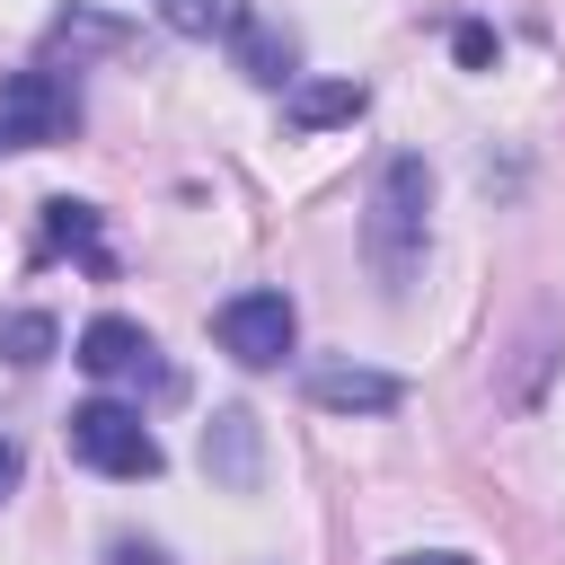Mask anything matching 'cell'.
<instances>
[{"label":"cell","instance_id":"obj_16","mask_svg":"<svg viewBox=\"0 0 565 565\" xmlns=\"http://www.w3.org/2000/svg\"><path fill=\"white\" fill-rule=\"evenodd\" d=\"M9 486H18V450L0 441V494H9Z\"/></svg>","mask_w":565,"mask_h":565},{"label":"cell","instance_id":"obj_13","mask_svg":"<svg viewBox=\"0 0 565 565\" xmlns=\"http://www.w3.org/2000/svg\"><path fill=\"white\" fill-rule=\"evenodd\" d=\"M459 62L486 71V62H494V35H486V26H459Z\"/></svg>","mask_w":565,"mask_h":565},{"label":"cell","instance_id":"obj_5","mask_svg":"<svg viewBox=\"0 0 565 565\" xmlns=\"http://www.w3.org/2000/svg\"><path fill=\"white\" fill-rule=\"evenodd\" d=\"M79 371L88 380H150V388H168V362H159L150 327H132V318H88L79 327Z\"/></svg>","mask_w":565,"mask_h":565},{"label":"cell","instance_id":"obj_7","mask_svg":"<svg viewBox=\"0 0 565 565\" xmlns=\"http://www.w3.org/2000/svg\"><path fill=\"white\" fill-rule=\"evenodd\" d=\"M203 468H212L221 486H238V494L265 477V441H256V415H247V406H221V415H212V433H203Z\"/></svg>","mask_w":565,"mask_h":565},{"label":"cell","instance_id":"obj_4","mask_svg":"<svg viewBox=\"0 0 565 565\" xmlns=\"http://www.w3.org/2000/svg\"><path fill=\"white\" fill-rule=\"evenodd\" d=\"M79 124V97L53 71H9L0 79V150H44Z\"/></svg>","mask_w":565,"mask_h":565},{"label":"cell","instance_id":"obj_10","mask_svg":"<svg viewBox=\"0 0 565 565\" xmlns=\"http://www.w3.org/2000/svg\"><path fill=\"white\" fill-rule=\"evenodd\" d=\"M159 18L194 44H238L256 26V0H159Z\"/></svg>","mask_w":565,"mask_h":565},{"label":"cell","instance_id":"obj_1","mask_svg":"<svg viewBox=\"0 0 565 565\" xmlns=\"http://www.w3.org/2000/svg\"><path fill=\"white\" fill-rule=\"evenodd\" d=\"M424 212H433L424 159H388L380 185H371V212H362V256H371V274H380L388 300L424 274Z\"/></svg>","mask_w":565,"mask_h":565},{"label":"cell","instance_id":"obj_14","mask_svg":"<svg viewBox=\"0 0 565 565\" xmlns=\"http://www.w3.org/2000/svg\"><path fill=\"white\" fill-rule=\"evenodd\" d=\"M106 565H168V556H159V547H141V539H115V547H106Z\"/></svg>","mask_w":565,"mask_h":565},{"label":"cell","instance_id":"obj_8","mask_svg":"<svg viewBox=\"0 0 565 565\" xmlns=\"http://www.w3.org/2000/svg\"><path fill=\"white\" fill-rule=\"evenodd\" d=\"M230 53H238V71H247L256 88H282V97L300 88V44H291L282 26H265V18H256V26H247V35L230 44Z\"/></svg>","mask_w":565,"mask_h":565},{"label":"cell","instance_id":"obj_6","mask_svg":"<svg viewBox=\"0 0 565 565\" xmlns=\"http://www.w3.org/2000/svg\"><path fill=\"white\" fill-rule=\"evenodd\" d=\"M406 388L388 380V371H362V362H327V371H309V406H327V415H388Z\"/></svg>","mask_w":565,"mask_h":565},{"label":"cell","instance_id":"obj_12","mask_svg":"<svg viewBox=\"0 0 565 565\" xmlns=\"http://www.w3.org/2000/svg\"><path fill=\"white\" fill-rule=\"evenodd\" d=\"M44 247H71V256L106 265V247H97V212H88V203H71V194H53V203H44Z\"/></svg>","mask_w":565,"mask_h":565},{"label":"cell","instance_id":"obj_11","mask_svg":"<svg viewBox=\"0 0 565 565\" xmlns=\"http://www.w3.org/2000/svg\"><path fill=\"white\" fill-rule=\"evenodd\" d=\"M53 344H62V327L44 318V309H0V362H53Z\"/></svg>","mask_w":565,"mask_h":565},{"label":"cell","instance_id":"obj_15","mask_svg":"<svg viewBox=\"0 0 565 565\" xmlns=\"http://www.w3.org/2000/svg\"><path fill=\"white\" fill-rule=\"evenodd\" d=\"M388 565H468L459 547H406V556H388Z\"/></svg>","mask_w":565,"mask_h":565},{"label":"cell","instance_id":"obj_9","mask_svg":"<svg viewBox=\"0 0 565 565\" xmlns=\"http://www.w3.org/2000/svg\"><path fill=\"white\" fill-rule=\"evenodd\" d=\"M371 106V88L362 79H300L291 97H282V115L300 124V132H327V124H353Z\"/></svg>","mask_w":565,"mask_h":565},{"label":"cell","instance_id":"obj_2","mask_svg":"<svg viewBox=\"0 0 565 565\" xmlns=\"http://www.w3.org/2000/svg\"><path fill=\"white\" fill-rule=\"evenodd\" d=\"M71 459L97 477H159V433L141 424V406L124 397H88L71 415Z\"/></svg>","mask_w":565,"mask_h":565},{"label":"cell","instance_id":"obj_3","mask_svg":"<svg viewBox=\"0 0 565 565\" xmlns=\"http://www.w3.org/2000/svg\"><path fill=\"white\" fill-rule=\"evenodd\" d=\"M212 335H221V353H230V362L274 371V362L291 353L300 318H291V300H282V291H230V300L212 309Z\"/></svg>","mask_w":565,"mask_h":565}]
</instances>
